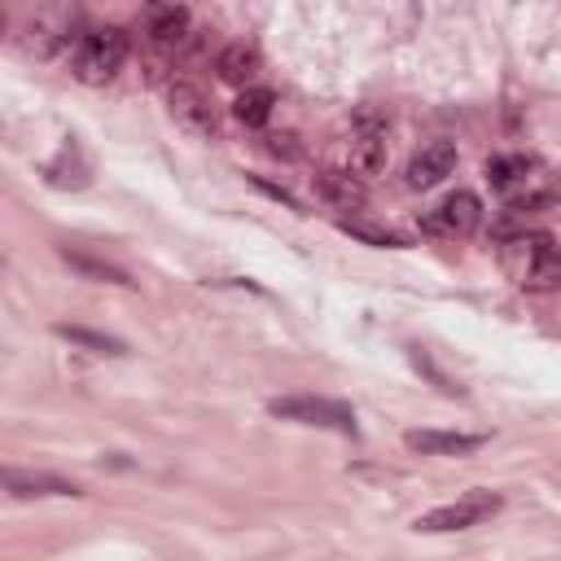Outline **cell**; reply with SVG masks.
Segmentation results:
<instances>
[{
  "label": "cell",
  "instance_id": "cell-9",
  "mask_svg": "<svg viewBox=\"0 0 561 561\" xmlns=\"http://www.w3.org/2000/svg\"><path fill=\"white\" fill-rule=\"evenodd\" d=\"M403 443L412 451H425V456H469L478 451L486 438L482 434H447V430H408Z\"/></svg>",
  "mask_w": 561,
  "mask_h": 561
},
{
  "label": "cell",
  "instance_id": "cell-6",
  "mask_svg": "<svg viewBox=\"0 0 561 561\" xmlns=\"http://www.w3.org/2000/svg\"><path fill=\"white\" fill-rule=\"evenodd\" d=\"M482 224V202L473 193H451L434 210L421 215V228L434 237H469Z\"/></svg>",
  "mask_w": 561,
  "mask_h": 561
},
{
  "label": "cell",
  "instance_id": "cell-1",
  "mask_svg": "<svg viewBox=\"0 0 561 561\" xmlns=\"http://www.w3.org/2000/svg\"><path fill=\"white\" fill-rule=\"evenodd\" d=\"M500 263L522 289H557L561 285V245L548 232H522V237L504 241Z\"/></svg>",
  "mask_w": 561,
  "mask_h": 561
},
{
  "label": "cell",
  "instance_id": "cell-5",
  "mask_svg": "<svg viewBox=\"0 0 561 561\" xmlns=\"http://www.w3.org/2000/svg\"><path fill=\"white\" fill-rule=\"evenodd\" d=\"M346 162L355 175H377L386 167V123L373 110H359L351 123V145H346Z\"/></svg>",
  "mask_w": 561,
  "mask_h": 561
},
{
  "label": "cell",
  "instance_id": "cell-16",
  "mask_svg": "<svg viewBox=\"0 0 561 561\" xmlns=\"http://www.w3.org/2000/svg\"><path fill=\"white\" fill-rule=\"evenodd\" d=\"M61 259H66L70 267H79V272H88V276H101V280H114V285H131V280H127V272H123V267H114V263H96V259H83V254H75V250H61Z\"/></svg>",
  "mask_w": 561,
  "mask_h": 561
},
{
  "label": "cell",
  "instance_id": "cell-18",
  "mask_svg": "<svg viewBox=\"0 0 561 561\" xmlns=\"http://www.w3.org/2000/svg\"><path fill=\"white\" fill-rule=\"evenodd\" d=\"M57 333H61V337H70V342H88V346H101V351H118V342H114V337H101V333H88V329H70V324H61Z\"/></svg>",
  "mask_w": 561,
  "mask_h": 561
},
{
  "label": "cell",
  "instance_id": "cell-2",
  "mask_svg": "<svg viewBox=\"0 0 561 561\" xmlns=\"http://www.w3.org/2000/svg\"><path fill=\"white\" fill-rule=\"evenodd\" d=\"M127 35L118 26H105V31H92L79 39V53H75V75L83 83H105L118 75V66L127 61Z\"/></svg>",
  "mask_w": 561,
  "mask_h": 561
},
{
  "label": "cell",
  "instance_id": "cell-15",
  "mask_svg": "<svg viewBox=\"0 0 561 561\" xmlns=\"http://www.w3.org/2000/svg\"><path fill=\"white\" fill-rule=\"evenodd\" d=\"M232 114H237L245 127H263L267 114H272V92H267V88H245V92L237 96Z\"/></svg>",
  "mask_w": 561,
  "mask_h": 561
},
{
  "label": "cell",
  "instance_id": "cell-17",
  "mask_svg": "<svg viewBox=\"0 0 561 561\" xmlns=\"http://www.w3.org/2000/svg\"><path fill=\"white\" fill-rule=\"evenodd\" d=\"M342 228L355 232V237H364V241H373V245H399V237L386 232V228H368V224H355V219H342Z\"/></svg>",
  "mask_w": 561,
  "mask_h": 561
},
{
  "label": "cell",
  "instance_id": "cell-12",
  "mask_svg": "<svg viewBox=\"0 0 561 561\" xmlns=\"http://www.w3.org/2000/svg\"><path fill=\"white\" fill-rule=\"evenodd\" d=\"M316 193L329 202V206H337V210H355V206H364V184L351 175V171H320L316 175Z\"/></svg>",
  "mask_w": 561,
  "mask_h": 561
},
{
  "label": "cell",
  "instance_id": "cell-10",
  "mask_svg": "<svg viewBox=\"0 0 561 561\" xmlns=\"http://www.w3.org/2000/svg\"><path fill=\"white\" fill-rule=\"evenodd\" d=\"M486 180H491L495 193H522V188H530V180H535V162L522 158V153L491 158V162H486Z\"/></svg>",
  "mask_w": 561,
  "mask_h": 561
},
{
  "label": "cell",
  "instance_id": "cell-4",
  "mask_svg": "<svg viewBox=\"0 0 561 561\" xmlns=\"http://www.w3.org/2000/svg\"><path fill=\"white\" fill-rule=\"evenodd\" d=\"M495 508H500V495H491V491H469V495L456 500V504H443V508L421 513V517H416V530H430V535H438V530H469V526L486 522Z\"/></svg>",
  "mask_w": 561,
  "mask_h": 561
},
{
  "label": "cell",
  "instance_id": "cell-13",
  "mask_svg": "<svg viewBox=\"0 0 561 561\" xmlns=\"http://www.w3.org/2000/svg\"><path fill=\"white\" fill-rule=\"evenodd\" d=\"M4 486L13 500H31V495H79L75 482L48 478V473H22V469H4Z\"/></svg>",
  "mask_w": 561,
  "mask_h": 561
},
{
  "label": "cell",
  "instance_id": "cell-14",
  "mask_svg": "<svg viewBox=\"0 0 561 561\" xmlns=\"http://www.w3.org/2000/svg\"><path fill=\"white\" fill-rule=\"evenodd\" d=\"M215 70H219V79H224V83L245 88V83L259 75V53H254V48H245V44H228V48L219 53Z\"/></svg>",
  "mask_w": 561,
  "mask_h": 561
},
{
  "label": "cell",
  "instance_id": "cell-7",
  "mask_svg": "<svg viewBox=\"0 0 561 561\" xmlns=\"http://www.w3.org/2000/svg\"><path fill=\"white\" fill-rule=\"evenodd\" d=\"M167 105H171L175 123H184L188 131L215 136V110H210V101L202 96V88H193V83H171V88H167Z\"/></svg>",
  "mask_w": 561,
  "mask_h": 561
},
{
  "label": "cell",
  "instance_id": "cell-11",
  "mask_svg": "<svg viewBox=\"0 0 561 561\" xmlns=\"http://www.w3.org/2000/svg\"><path fill=\"white\" fill-rule=\"evenodd\" d=\"M145 26H149V35H153L158 44H180L184 31H188V9H184L180 0H153Z\"/></svg>",
  "mask_w": 561,
  "mask_h": 561
},
{
  "label": "cell",
  "instance_id": "cell-8",
  "mask_svg": "<svg viewBox=\"0 0 561 561\" xmlns=\"http://www.w3.org/2000/svg\"><path fill=\"white\" fill-rule=\"evenodd\" d=\"M456 167V145L451 140H430L412 162H408V184L412 188H434L443 175H451Z\"/></svg>",
  "mask_w": 561,
  "mask_h": 561
},
{
  "label": "cell",
  "instance_id": "cell-3",
  "mask_svg": "<svg viewBox=\"0 0 561 561\" xmlns=\"http://www.w3.org/2000/svg\"><path fill=\"white\" fill-rule=\"evenodd\" d=\"M267 412L272 416H285V421H298V425H324V430H337V434H355L351 408L346 403H333V399H311V394L272 399Z\"/></svg>",
  "mask_w": 561,
  "mask_h": 561
}]
</instances>
